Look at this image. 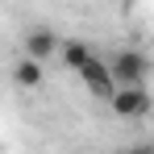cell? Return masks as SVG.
I'll return each instance as SVG.
<instances>
[{
	"label": "cell",
	"mask_w": 154,
	"mask_h": 154,
	"mask_svg": "<svg viewBox=\"0 0 154 154\" xmlns=\"http://www.w3.org/2000/svg\"><path fill=\"white\" fill-rule=\"evenodd\" d=\"M104 67H108L112 88H142L146 75H150V58H146V50H117Z\"/></svg>",
	"instance_id": "1"
},
{
	"label": "cell",
	"mask_w": 154,
	"mask_h": 154,
	"mask_svg": "<svg viewBox=\"0 0 154 154\" xmlns=\"http://www.w3.org/2000/svg\"><path fill=\"white\" fill-rule=\"evenodd\" d=\"M108 108H112L117 117H125V121L146 117V112H150V92H146V83H142V88H117V92L108 96Z\"/></svg>",
	"instance_id": "2"
},
{
	"label": "cell",
	"mask_w": 154,
	"mask_h": 154,
	"mask_svg": "<svg viewBox=\"0 0 154 154\" xmlns=\"http://www.w3.org/2000/svg\"><path fill=\"white\" fill-rule=\"evenodd\" d=\"M75 75L83 79V83H88V92H92V96H100V100H108V96L117 92V88H112V79H108V67H104V58H100V54H92V58L79 67Z\"/></svg>",
	"instance_id": "3"
},
{
	"label": "cell",
	"mask_w": 154,
	"mask_h": 154,
	"mask_svg": "<svg viewBox=\"0 0 154 154\" xmlns=\"http://www.w3.org/2000/svg\"><path fill=\"white\" fill-rule=\"evenodd\" d=\"M58 54V33L46 25L29 29L25 33V58H33V63H46V58H54Z\"/></svg>",
	"instance_id": "4"
},
{
	"label": "cell",
	"mask_w": 154,
	"mask_h": 154,
	"mask_svg": "<svg viewBox=\"0 0 154 154\" xmlns=\"http://www.w3.org/2000/svg\"><path fill=\"white\" fill-rule=\"evenodd\" d=\"M92 46H83V42H58V63L67 67V71H79L88 58H92Z\"/></svg>",
	"instance_id": "5"
},
{
	"label": "cell",
	"mask_w": 154,
	"mask_h": 154,
	"mask_svg": "<svg viewBox=\"0 0 154 154\" xmlns=\"http://www.w3.org/2000/svg\"><path fill=\"white\" fill-rule=\"evenodd\" d=\"M13 83H17V88H38V83H42V63H33V58H17V67H13Z\"/></svg>",
	"instance_id": "6"
},
{
	"label": "cell",
	"mask_w": 154,
	"mask_h": 154,
	"mask_svg": "<svg viewBox=\"0 0 154 154\" xmlns=\"http://www.w3.org/2000/svg\"><path fill=\"white\" fill-rule=\"evenodd\" d=\"M121 154H154L150 146H129V150H121Z\"/></svg>",
	"instance_id": "7"
}]
</instances>
